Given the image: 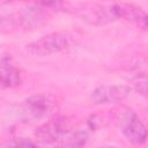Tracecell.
I'll use <instances>...</instances> for the list:
<instances>
[{
	"label": "cell",
	"instance_id": "cell-1",
	"mask_svg": "<svg viewBox=\"0 0 148 148\" xmlns=\"http://www.w3.org/2000/svg\"><path fill=\"white\" fill-rule=\"evenodd\" d=\"M49 9L50 8L43 6L42 3L21 8L17 12L10 13L9 15L0 20V30H10L18 27L23 29L39 27L46 21V17H49Z\"/></svg>",
	"mask_w": 148,
	"mask_h": 148
},
{
	"label": "cell",
	"instance_id": "cell-2",
	"mask_svg": "<svg viewBox=\"0 0 148 148\" xmlns=\"http://www.w3.org/2000/svg\"><path fill=\"white\" fill-rule=\"evenodd\" d=\"M73 45L72 36L67 32H52L25 45L28 53L37 57L64 52Z\"/></svg>",
	"mask_w": 148,
	"mask_h": 148
},
{
	"label": "cell",
	"instance_id": "cell-3",
	"mask_svg": "<svg viewBox=\"0 0 148 148\" xmlns=\"http://www.w3.org/2000/svg\"><path fill=\"white\" fill-rule=\"evenodd\" d=\"M54 99L44 94L31 96L23 101L20 108V116L25 123H35L49 117L54 110Z\"/></svg>",
	"mask_w": 148,
	"mask_h": 148
},
{
	"label": "cell",
	"instance_id": "cell-4",
	"mask_svg": "<svg viewBox=\"0 0 148 148\" xmlns=\"http://www.w3.org/2000/svg\"><path fill=\"white\" fill-rule=\"evenodd\" d=\"M72 128V120L68 117L59 116L44 123L36 132L39 141L51 143L65 136Z\"/></svg>",
	"mask_w": 148,
	"mask_h": 148
},
{
	"label": "cell",
	"instance_id": "cell-5",
	"mask_svg": "<svg viewBox=\"0 0 148 148\" xmlns=\"http://www.w3.org/2000/svg\"><path fill=\"white\" fill-rule=\"evenodd\" d=\"M120 127L123 134L130 142L134 145H142L146 142L147 130L143 123L133 111L130 110L123 116L120 121Z\"/></svg>",
	"mask_w": 148,
	"mask_h": 148
},
{
	"label": "cell",
	"instance_id": "cell-6",
	"mask_svg": "<svg viewBox=\"0 0 148 148\" xmlns=\"http://www.w3.org/2000/svg\"><path fill=\"white\" fill-rule=\"evenodd\" d=\"M130 92L131 88L124 84H102L92 91L91 99L95 104L117 103L125 99Z\"/></svg>",
	"mask_w": 148,
	"mask_h": 148
},
{
	"label": "cell",
	"instance_id": "cell-7",
	"mask_svg": "<svg viewBox=\"0 0 148 148\" xmlns=\"http://www.w3.org/2000/svg\"><path fill=\"white\" fill-rule=\"evenodd\" d=\"M22 83V72L10 56L0 57V86L16 88Z\"/></svg>",
	"mask_w": 148,
	"mask_h": 148
},
{
	"label": "cell",
	"instance_id": "cell-8",
	"mask_svg": "<svg viewBox=\"0 0 148 148\" xmlns=\"http://www.w3.org/2000/svg\"><path fill=\"white\" fill-rule=\"evenodd\" d=\"M114 15L117 20H126L128 22H133L142 29L147 28V14L140 7L132 3H113Z\"/></svg>",
	"mask_w": 148,
	"mask_h": 148
},
{
	"label": "cell",
	"instance_id": "cell-9",
	"mask_svg": "<svg viewBox=\"0 0 148 148\" xmlns=\"http://www.w3.org/2000/svg\"><path fill=\"white\" fill-rule=\"evenodd\" d=\"M6 148H38L37 145L27 138H15L10 140Z\"/></svg>",
	"mask_w": 148,
	"mask_h": 148
},
{
	"label": "cell",
	"instance_id": "cell-10",
	"mask_svg": "<svg viewBox=\"0 0 148 148\" xmlns=\"http://www.w3.org/2000/svg\"><path fill=\"white\" fill-rule=\"evenodd\" d=\"M133 87L134 89L141 94V95H146L147 92V76L146 74H139L135 76V79H133Z\"/></svg>",
	"mask_w": 148,
	"mask_h": 148
},
{
	"label": "cell",
	"instance_id": "cell-11",
	"mask_svg": "<svg viewBox=\"0 0 148 148\" xmlns=\"http://www.w3.org/2000/svg\"><path fill=\"white\" fill-rule=\"evenodd\" d=\"M56 148H66L65 146H59V147H56Z\"/></svg>",
	"mask_w": 148,
	"mask_h": 148
}]
</instances>
